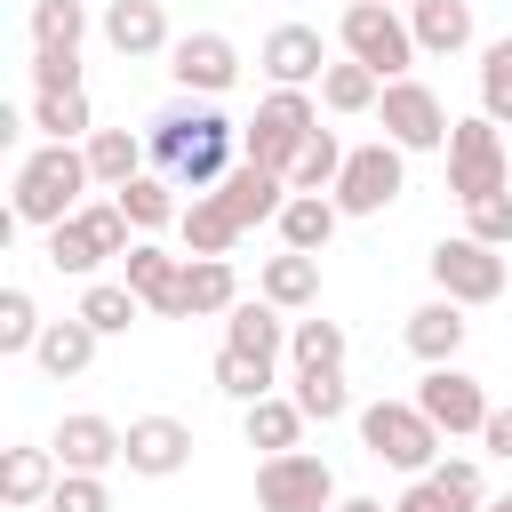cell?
I'll list each match as a JSON object with an SVG mask.
<instances>
[{"mask_svg": "<svg viewBox=\"0 0 512 512\" xmlns=\"http://www.w3.org/2000/svg\"><path fill=\"white\" fill-rule=\"evenodd\" d=\"M424 264H432V288H440V296H456V304H496V296H504V280H512L504 248H488V240H472V232L440 240Z\"/></svg>", "mask_w": 512, "mask_h": 512, "instance_id": "obj_9", "label": "cell"}, {"mask_svg": "<svg viewBox=\"0 0 512 512\" xmlns=\"http://www.w3.org/2000/svg\"><path fill=\"white\" fill-rule=\"evenodd\" d=\"M224 344L280 360V352H288V320H280V304H272V296H240V304L224 312Z\"/></svg>", "mask_w": 512, "mask_h": 512, "instance_id": "obj_28", "label": "cell"}, {"mask_svg": "<svg viewBox=\"0 0 512 512\" xmlns=\"http://www.w3.org/2000/svg\"><path fill=\"white\" fill-rule=\"evenodd\" d=\"M48 448H56L64 472H112L120 448H128V432H120L112 416H88V408H80V416H64V424L48 432Z\"/></svg>", "mask_w": 512, "mask_h": 512, "instance_id": "obj_16", "label": "cell"}, {"mask_svg": "<svg viewBox=\"0 0 512 512\" xmlns=\"http://www.w3.org/2000/svg\"><path fill=\"white\" fill-rule=\"evenodd\" d=\"M448 192L464 208L488 200V192H512V152H504V128L488 112H472V120L448 128Z\"/></svg>", "mask_w": 512, "mask_h": 512, "instance_id": "obj_6", "label": "cell"}, {"mask_svg": "<svg viewBox=\"0 0 512 512\" xmlns=\"http://www.w3.org/2000/svg\"><path fill=\"white\" fill-rule=\"evenodd\" d=\"M288 192H296V184H288L280 168H264V160H232V168H224V184H216V200L240 216V232H248V224H280Z\"/></svg>", "mask_w": 512, "mask_h": 512, "instance_id": "obj_15", "label": "cell"}, {"mask_svg": "<svg viewBox=\"0 0 512 512\" xmlns=\"http://www.w3.org/2000/svg\"><path fill=\"white\" fill-rule=\"evenodd\" d=\"M480 440H488V456H504V464H512V408H488Z\"/></svg>", "mask_w": 512, "mask_h": 512, "instance_id": "obj_46", "label": "cell"}, {"mask_svg": "<svg viewBox=\"0 0 512 512\" xmlns=\"http://www.w3.org/2000/svg\"><path fill=\"white\" fill-rule=\"evenodd\" d=\"M480 512H512V496H488V504H480Z\"/></svg>", "mask_w": 512, "mask_h": 512, "instance_id": "obj_49", "label": "cell"}, {"mask_svg": "<svg viewBox=\"0 0 512 512\" xmlns=\"http://www.w3.org/2000/svg\"><path fill=\"white\" fill-rule=\"evenodd\" d=\"M336 40H344V56H360L376 80H408V64L424 56L416 32H408V8H392V0H344Z\"/></svg>", "mask_w": 512, "mask_h": 512, "instance_id": "obj_4", "label": "cell"}, {"mask_svg": "<svg viewBox=\"0 0 512 512\" xmlns=\"http://www.w3.org/2000/svg\"><path fill=\"white\" fill-rule=\"evenodd\" d=\"M464 336H472V320H464V304H456V296H432V304H416V312H408V352H416L424 368L456 360V352H464Z\"/></svg>", "mask_w": 512, "mask_h": 512, "instance_id": "obj_20", "label": "cell"}, {"mask_svg": "<svg viewBox=\"0 0 512 512\" xmlns=\"http://www.w3.org/2000/svg\"><path fill=\"white\" fill-rule=\"evenodd\" d=\"M48 512H112L104 472H64V480H56V496H48Z\"/></svg>", "mask_w": 512, "mask_h": 512, "instance_id": "obj_44", "label": "cell"}, {"mask_svg": "<svg viewBox=\"0 0 512 512\" xmlns=\"http://www.w3.org/2000/svg\"><path fill=\"white\" fill-rule=\"evenodd\" d=\"M256 296H272L280 312H304V304H320V256H304V248H280V256H264V280H256Z\"/></svg>", "mask_w": 512, "mask_h": 512, "instance_id": "obj_27", "label": "cell"}, {"mask_svg": "<svg viewBox=\"0 0 512 512\" xmlns=\"http://www.w3.org/2000/svg\"><path fill=\"white\" fill-rule=\"evenodd\" d=\"M40 304H32V288H0V352H32L40 344Z\"/></svg>", "mask_w": 512, "mask_h": 512, "instance_id": "obj_42", "label": "cell"}, {"mask_svg": "<svg viewBox=\"0 0 512 512\" xmlns=\"http://www.w3.org/2000/svg\"><path fill=\"white\" fill-rule=\"evenodd\" d=\"M80 152H88V168H96V184H104V192H120L128 176H144V160H152V152H144V136H128V128H96Z\"/></svg>", "mask_w": 512, "mask_h": 512, "instance_id": "obj_31", "label": "cell"}, {"mask_svg": "<svg viewBox=\"0 0 512 512\" xmlns=\"http://www.w3.org/2000/svg\"><path fill=\"white\" fill-rule=\"evenodd\" d=\"M96 344H104V336H96V328H88L80 312H64V320H48V328H40V344H32V360H40V368H48L56 384H64V376H88V360H96Z\"/></svg>", "mask_w": 512, "mask_h": 512, "instance_id": "obj_23", "label": "cell"}, {"mask_svg": "<svg viewBox=\"0 0 512 512\" xmlns=\"http://www.w3.org/2000/svg\"><path fill=\"white\" fill-rule=\"evenodd\" d=\"M168 72H176V88H184V96H224V88L240 80V48H232L224 32H176Z\"/></svg>", "mask_w": 512, "mask_h": 512, "instance_id": "obj_12", "label": "cell"}, {"mask_svg": "<svg viewBox=\"0 0 512 512\" xmlns=\"http://www.w3.org/2000/svg\"><path fill=\"white\" fill-rule=\"evenodd\" d=\"M272 376H280V360H264V352H240V344H224V352H216V392H224V400H240V408H248V400H264V392H272Z\"/></svg>", "mask_w": 512, "mask_h": 512, "instance_id": "obj_34", "label": "cell"}, {"mask_svg": "<svg viewBox=\"0 0 512 512\" xmlns=\"http://www.w3.org/2000/svg\"><path fill=\"white\" fill-rule=\"evenodd\" d=\"M320 136V104H312V88H272L264 104H256V120L240 128V160H264V168H296V152Z\"/></svg>", "mask_w": 512, "mask_h": 512, "instance_id": "obj_5", "label": "cell"}, {"mask_svg": "<svg viewBox=\"0 0 512 512\" xmlns=\"http://www.w3.org/2000/svg\"><path fill=\"white\" fill-rule=\"evenodd\" d=\"M256 512H336V472L312 448H280L256 464Z\"/></svg>", "mask_w": 512, "mask_h": 512, "instance_id": "obj_7", "label": "cell"}, {"mask_svg": "<svg viewBox=\"0 0 512 512\" xmlns=\"http://www.w3.org/2000/svg\"><path fill=\"white\" fill-rule=\"evenodd\" d=\"M32 88H80V48H32Z\"/></svg>", "mask_w": 512, "mask_h": 512, "instance_id": "obj_45", "label": "cell"}, {"mask_svg": "<svg viewBox=\"0 0 512 512\" xmlns=\"http://www.w3.org/2000/svg\"><path fill=\"white\" fill-rule=\"evenodd\" d=\"M56 480H64L56 448H8V456H0V504H8V512L48 504V496H56Z\"/></svg>", "mask_w": 512, "mask_h": 512, "instance_id": "obj_21", "label": "cell"}, {"mask_svg": "<svg viewBox=\"0 0 512 512\" xmlns=\"http://www.w3.org/2000/svg\"><path fill=\"white\" fill-rule=\"evenodd\" d=\"M440 424L416 408V400H368L360 408V448L376 456V464H392V472H408V480H424L432 464H440Z\"/></svg>", "mask_w": 512, "mask_h": 512, "instance_id": "obj_3", "label": "cell"}, {"mask_svg": "<svg viewBox=\"0 0 512 512\" xmlns=\"http://www.w3.org/2000/svg\"><path fill=\"white\" fill-rule=\"evenodd\" d=\"M424 480L440 488V504H448V512H480V504H488V480H480V464H472V456H440Z\"/></svg>", "mask_w": 512, "mask_h": 512, "instance_id": "obj_39", "label": "cell"}, {"mask_svg": "<svg viewBox=\"0 0 512 512\" xmlns=\"http://www.w3.org/2000/svg\"><path fill=\"white\" fill-rule=\"evenodd\" d=\"M336 512H392L384 496H336Z\"/></svg>", "mask_w": 512, "mask_h": 512, "instance_id": "obj_48", "label": "cell"}, {"mask_svg": "<svg viewBox=\"0 0 512 512\" xmlns=\"http://www.w3.org/2000/svg\"><path fill=\"white\" fill-rule=\"evenodd\" d=\"M256 64H264L272 88H312V80L328 72V40H320L312 24H272L264 48H256Z\"/></svg>", "mask_w": 512, "mask_h": 512, "instance_id": "obj_14", "label": "cell"}, {"mask_svg": "<svg viewBox=\"0 0 512 512\" xmlns=\"http://www.w3.org/2000/svg\"><path fill=\"white\" fill-rule=\"evenodd\" d=\"M80 40H88L80 0H32V48H80Z\"/></svg>", "mask_w": 512, "mask_h": 512, "instance_id": "obj_40", "label": "cell"}, {"mask_svg": "<svg viewBox=\"0 0 512 512\" xmlns=\"http://www.w3.org/2000/svg\"><path fill=\"white\" fill-rule=\"evenodd\" d=\"M288 368H344V328L336 320H288Z\"/></svg>", "mask_w": 512, "mask_h": 512, "instance_id": "obj_36", "label": "cell"}, {"mask_svg": "<svg viewBox=\"0 0 512 512\" xmlns=\"http://www.w3.org/2000/svg\"><path fill=\"white\" fill-rule=\"evenodd\" d=\"M176 192H184L176 176H160V168H144V176H128V184H120L112 200L128 208V224H136V232H160V224H176V216H184V208H176Z\"/></svg>", "mask_w": 512, "mask_h": 512, "instance_id": "obj_30", "label": "cell"}, {"mask_svg": "<svg viewBox=\"0 0 512 512\" xmlns=\"http://www.w3.org/2000/svg\"><path fill=\"white\" fill-rule=\"evenodd\" d=\"M416 408L456 440V432H480L488 424V392H480V376H464L456 360H440V368H424V384H416Z\"/></svg>", "mask_w": 512, "mask_h": 512, "instance_id": "obj_11", "label": "cell"}, {"mask_svg": "<svg viewBox=\"0 0 512 512\" xmlns=\"http://www.w3.org/2000/svg\"><path fill=\"white\" fill-rule=\"evenodd\" d=\"M376 120H384V136L400 144V152H448V104L424 88V80H384V96H376Z\"/></svg>", "mask_w": 512, "mask_h": 512, "instance_id": "obj_10", "label": "cell"}, {"mask_svg": "<svg viewBox=\"0 0 512 512\" xmlns=\"http://www.w3.org/2000/svg\"><path fill=\"white\" fill-rule=\"evenodd\" d=\"M376 96H384V80H376L360 56H344V64H328V72H320V104H328V112H344V120H352V112H376Z\"/></svg>", "mask_w": 512, "mask_h": 512, "instance_id": "obj_33", "label": "cell"}, {"mask_svg": "<svg viewBox=\"0 0 512 512\" xmlns=\"http://www.w3.org/2000/svg\"><path fill=\"white\" fill-rule=\"evenodd\" d=\"M464 232H472V240H488V248H512V192L472 200V208H464Z\"/></svg>", "mask_w": 512, "mask_h": 512, "instance_id": "obj_43", "label": "cell"}, {"mask_svg": "<svg viewBox=\"0 0 512 512\" xmlns=\"http://www.w3.org/2000/svg\"><path fill=\"white\" fill-rule=\"evenodd\" d=\"M304 408H296V392L280 400V392H264V400H248V416H240V432H248V448H264V456H280V448H304Z\"/></svg>", "mask_w": 512, "mask_h": 512, "instance_id": "obj_29", "label": "cell"}, {"mask_svg": "<svg viewBox=\"0 0 512 512\" xmlns=\"http://www.w3.org/2000/svg\"><path fill=\"white\" fill-rule=\"evenodd\" d=\"M344 152H352V144H336V128H320V136L296 152L288 184H296V192H336V176H344Z\"/></svg>", "mask_w": 512, "mask_h": 512, "instance_id": "obj_35", "label": "cell"}, {"mask_svg": "<svg viewBox=\"0 0 512 512\" xmlns=\"http://www.w3.org/2000/svg\"><path fill=\"white\" fill-rule=\"evenodd\" d=\"M48 264H56V272H72V280H88V272L104 264V248H96V232H88L80 216H64V224L48 232Z\"/></svg>", "mask_w": 512, "mask_h": 512, "instance_id": "obj_41", "label": "cell"}, {"mask_svg": "<svg viewBox=\"0 0 512 512\" xmlns=\"http://www.w3.org/2000/svg\"><path fill=\"white\" fill-rule=\"evenodd\" d=\"M88 184H96V168H88V152H80V144H40V152H24L8 208H16V224L56 232L64 216H80V208H88V200H80Z\"/></svg>", "mask_w": 512, "mask_h": 512, "instance_id": "obj_2", "label": "cell"}, {"mask_svg": "<svg viewBox=\"0 0 512 512\" xmlns=\"http://www.w3.org/2000/svg\"><path fill=\"white\" fill-rule=\"evenodd\" d=\"M176 232H184V256H232L240 216H232L216 192H192V200H184V216H176Z\"/></svg>", "mask_w": 512, "mask_h": 512, "instance_id": "obj_26", "label": "cell"}, {"mask_svg": "<svg viewBox=\"0 0 512 512\" xmlns=\"http://www.w3.org/2000/svg\"><path fill=\"white\" fill-rule=\"evenodd\" d=\"M400 192H408V152H400L392 136L344 152V176H336V208H344V216H384Z\"/></svg>", "mask_w": 512, "mask_h": 512, "instance_id": "obj_8", "label": "cell"}, {"mask_svg": "<svg viewBox=\"0 0 512 512\" xmlns=\"http://www.w3.org/2000/svg\"><path fill=\"white\" fill-rule=\"evenodd\" d=\"M408 32L424 56H456L472 48V0H408Z\"/></svg>", "mask_w": 512, "mask_h": 512, "instance_id": "obj_24", "label": "cell"}, {"mask_svg": "<svg viewBox=\"0 0 512 512\" xmlns=\"http://www.w3.org/2000/svg\"><path fill=\"white\" fill-rule=\"evenodd\" d=\"M336 224H344L336 192H288V208H280V248H304V256H320V248L336 240Z\"/></svg>", "mask_w": 512, "mask_h": 512, "instance_id": "obj_22", "label": "cell"}, {"mask_svg": "<svg viewBox=\"0 0 512 512\" xmlns=\"http://www.w3.org/2000/svg\"><path fill=\"white\" fill-rule=\"evenodd\" d=\"M392 8H408V0H392Z\"/></svg>", "mask_w": 512, "mask_h": 512, "instance_id": "obj_50", "label": "cell"}, {"mask_svg": "<svg viewBox=\"0 0 512 512\" xmlns=\"http://www.w3.org/2000/svg\"><path fill=\"white\" fill-rule=\"evenodd\" d=\"M72 312H80L96 336H128V328H136V312H144V296H136L128 280H88Z\"/></svg>", "mask_w": 512, "mask_h": 512, "instance_id": "obj_32", "label": "cell"}, {"mask_svg": "<svg viewBox=\"0 0 512 512\" xmlns=\"http://www.w3.org/2000/svg\"><path fill=\"white\" fill-rule=\"evenodd\" d=\"M392 512H448V504H440V488H432V480H416V488H400V496H392Z\"/></svg>", "mask_w": 512, "mask_h": 512, "instance_id": "obj_47", "label": "cell"}, {"mask_svg": "<svg viewBox=\"0 0 512 512\" xmlns=\"http://www.w3.org/2000/svg\"><path fill=\"white\" fill-rule=\"evenodd\" d=\"M296 408H304L312 424H336V416H352L344 368H296Z\"/></svg>", "mask_w": 512, "mask_h": 512, "instance_id": "obj_37", "label": "cell"}, {"mask_svg": "<svg viewBox=\"0 0 512 512\" xmlns=\"http://www.w3.org/2000/svg\"><path fill=\"white\" fill-rule=\"evenodd\" d=\"M120 280L144 296V312H152V320H176V280H184V256H168L160 240H136V248L120 256Z\"/></svg>", "mask_w": 512, "mask_h": 512, "instance_id": "obj_18", "label": "cell"}, {"mask_svg": "<svg viewBox=\"0 0 512 512\" xmlns=\"http://www.w3.org/2000/svg\"><path fill=\"white\" fill-rule=\"evenodd\" d=\"M480 112L496 128H512V32L480 48Z\"/></svg>", "mask_w": 512, "mask_h": 512, "instance_id": "obj_38", "label": "cell"}, {"mask_svg": "<svg viewBox=\"0 0 512 512\" xmlns=\"http://www.w3.org/2000/svg\"><path fill=\"white\" fill-rule=\"evenodd\" d=\"M120 464H128L136 480H176V472L192 464V424H184V416H136Z\"/></svg>", "mask_w": 512, "mask_h": 512, "instance_id": "obj_13", "label": "cell"}, {"mask_svg": "<svg viewBox=\"0 0 512 512\" xmlns=\"http://www.w3.org/2000/svg\"><path fill=\"white\" fill-rule=\"evenodd\" d=\"M232 304H240L232 256H184V280H176V320H208V312H232Z\"/></svg>", "mask_w": 512, "mask_h": 512, "instance_id": "obj_19", "label": "cell"}, {"mask_svg": "<svg viewBox=\"0 0 512 512\" xmlns=\"http://www.w3.org/2000/svg\"><path fill=\"white\" fill-rule=\"evenodd\" d=\"M104 40H112L128 64H144V56H168V48H176V32H168V8H160V0H112V8H104Z\"/></svg>", "mask_w": 512, "mask_h": 512, "instance_id": "obj_17", "label": "cell"}, {"mask_svg": "<svg viewBox=\"0 0 512 512\" xmlns=\"http://www.w3.org/2000/svg\"><path fill=\"white\" fill-rule=\"evenodd\" d=\"M232 144H240V128H232L216 104H168V112L144 120V152H152V168L176 176L184 192H216L224 168H232Z\"/></svg>", "mask_w": 512, "mask_h": 512, "instance_id": "obj_1", "label": "cell"}, {"mask_svg": "<svg viewBox=\"0 0 512 512\" xmlns=\"http://www.w3.org/2000/svg\"><path fill=\"white\" fill-rule=\"evenodd\" d=\"M32 128H40L48 144H88V136H96L88 88H32Z\"/></svg>", "mask_w": 512, "mask_h": 512, "instance_id": "obj_25", "label": "cell"}]
</instances>
